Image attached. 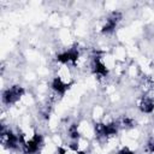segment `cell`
<instances>
[{"instance_id": "obj_1", "label": "cell", "mask_w": 154, "mask_h": 154, "mask_svg": "<svg viewBox=\"0 0 154 154\" xmlns=\"http://www.w3.org/2000/svg\"><path fill=\"white\" fill-rule=\"evenodd\" d=\"M25 94V90L20 85H12L2 91V103L4 105H14L17 103Z\"/></svg>"}, {"instance_id": "obj_2", "label": "cell", "mask_w": 154, "mask_h": 154, "mask_svg": "<svg viewBox=\"0 0 154 154\" xmlns=\"http://www.w3.org/2000/svg\"><path fill=\"white\" fill-rule=\"evenodd\" d=\"M120 18H122V14L119 12H112L107 17V19L105 20L103 25L101 26V32L102 34H111L116 29V26L119 23Z\"/></svg>"}, {"instance_id": "obj_3", "label": "cell", "mask_w": 154, "mask_h": 154, "mask_svg": "<svg viewBox=\"0 0 154 154\" xmlns=\"http://www.w3.org/2000/svg\"><path fill=\"white\" fill-rule=\"evenodd\" d=\"M70 85H71V83L65 82L64 79H61V78L58 77V76L54 77V78L52 79V83H51V88H52V90H53L55 94L60 95V96H64V95L66 94V91L69 90Z\"/></svg>"}, {"instance_id": "obj_4", "label": "cell", "mask_w": 154, "mask_h": 154, "mask_svg": "<svg viewBox=\"0 0 154 154\" xmlns=\"http://www.w3.org/2000/svg\"><path fill=\"white\" fill-rule=\"evenodd\" d=\"M138 108L142 113L146 114H150L154 112V101L153 99L148 97V96H142L141 100L138 101Z\"/></svg>"}, {"instance_id": "obj_5", "label": "cell", "mask_w": 154, "mask_h": 154, "mask_svg": "<svg viewBox=\"0 0 154 154\" xmlns=\"http://www.w3.org/2000/svg\"><path fill=\"white\" fill-rule=\"evenodd\" d=\"M117 154H135V153H134V150H131L130 147L124 146V147H122V148L117 152Z\"/></svg>"}, {"instance_id": "obj_6", "label": "cell", "mask_w": 154, "mask_h": 154, "mask_svg": "<svg viewBox=\"0 0 154 154\" xmlns=\"http://www.w3.org/2000/svg\"><path fill=\"white\" fill-rule=\"evenodd\" d=\"M58 154H61V153H60V152H58Z\"/></svg>"}]
</instances>
